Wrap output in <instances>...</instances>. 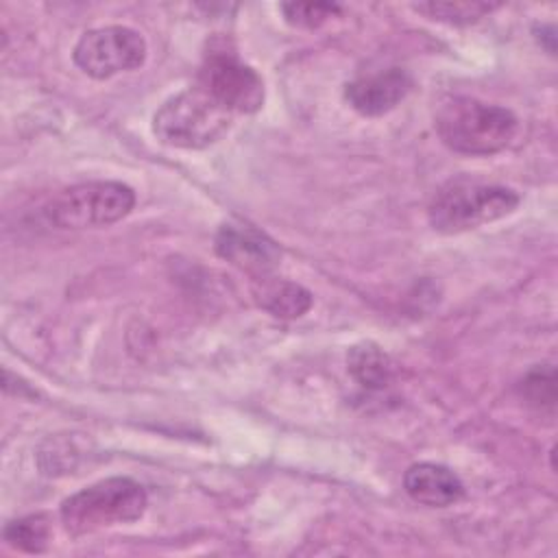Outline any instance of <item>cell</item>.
I'll return each instance as SVG.
<instances>
[{"label": "cell", "mask_w": 558, "mask_h": 558, "mask_svg": "<svg viewBox=\"0 0 558 558\" xmlns=\"http://www.w3.org/2000/svg\"><path fill=\"white\" fill-rule=\"evenodd\" d=\"M403 488L416 504L429 508H447L464 497L462 480L436 462L412 464L403 475Z\"/></svg>", "instance_id": "obj_10"}, {"label": "cell", "mask_w": 558, "mask_h": 558, "mask_svg": "<svg viewBox=\"0 0 558 558\" xmlns=\"http://www.w3.org/2000/svg\"><path fill=\"white\" fill-rule=\"evenodd\" d=\"M214 246L222 259L253 279L272 275L281 259L279 246L266 233L242 222H225L216 233Z\"/></svg>", "instance_id": "obj_8"}, {"label": "cell", "mask_w": 558, "mask_h": 558, "mask_svg": "<svg viewBox=\"0 0 558 558\" xmlns=\"http://www.w3.org/2000/svg\"><path fill=\"white\" fill-rule=\"evenodd\" d=\"M434 124L447 148L471 157L504 150L519 129V120L510 109L469 96H456L442 102Z\"/></svg>", "instance_id": "obj_1"}, {"label": "cell", "mask_w": 558, "mask_h": 558, "mask_svg": "<svg viewBox=\"0 0 558 558\" xmlns=\"http://www.w3.org/2000/svg\"><path fill=\"white\" fill-rule=\"evenodd\" d=\"M412 89V76L403 68H386L360 74L344 85V100L362 116L377 118L392 111Z\"/></svg>", "instance_id": "obj_9"}, {"label": "cell", "mask_w": 558, "mask_h": 558, "mask_svg": "<svg viewBox=\"0 0 558 558\" xmlns=\"http://www.w3.org/2000/svg\"><path fill=\"white\" fill-rule=\"evenodd\" d=\"M347 368H349L351 377L368 390L386 388L395 373L392 360L375 342L353 344L347 353Z\"/></svg>", "instance_id": "obj_12"}, {"label": "cell", "mask_w": 558, "mask_h": 558, "mask_svg": "<svg viewBox=\"0 0 558 558\" xmlns=\"http://www.w3.org/2000/svg\"><path fill=\"white\" fill-rule=\"evenodd\" d=\"M72 59L87 76L109 78L140 68L146 59V41L129 26H100L81 35Z\"/></svg>", "instance_id": "obj_7"}, {"label": "cell", "mask_w": 558, "mask_h": 558, "mask_svg": "<svg viewBox=\"0 0 558 558\" xmlns=\"http://www.w3.org/2000/svg\"><path fill=\"white\" fill-rule=\"evenodd\" d=\"M279 9L288 24L299 28H316L340 13L342 7L336 2H283Z\"/></svg>", "instance_id": "obj_16"}, {"label": "cell", "mask_w": 558, "mask_h": 558, "mask_svg": "<svg viewBox=\"0 0 558 558\" xmlns=\"http://www.w3.org/2000/svg\"><path fill=\"white\" fill-rule=\"evenodd\" d=\"M521 395L534 408H549L556 405V371L554 366H536L532 368L521 381Z\"/></svg>", "instance_id": "obj_15"}, {"label": "cell", "mask_w": 558, "mask_h": 558, "mask_svg": "<svg viewBox=\"0 0 558 558\" xmlns=\"http://www.w3.org/2000/svg\"><path fill=\"white\" fill-rule=\"evenodd\" d=\"M253 299L270 316L283 318V320L299 318L312 307V292L310 290H305L303 286H299L294 281L277 279L272 275L255 279Z\"/></svg>", "instance_id": "obj_11"}, {"label": "cell", "mask_w": 558, "mask_h": 558, "mask_svg": "<svg viewBox=\"0 0 558 558\" xmlns=\"http://www.w3.org/2000/svg\"><path fill=\"white\" fill-rule=\"evenodd\" d=\"M135 192L120 181H85L54 194L44 214L59 229L107 227L131 214Z\"/></svg>", "instance_id": "obj_5"}, {"label": "cell", "mask_w": 558, "mask_h": 558, "mask_svg": "<svg viewBox=\"0 0 558 558\" xmlns=\"http://www.w3.org/2000/svg\"><path fill=\"white\" fill-rule=\"evenodd\" d=\"M499 2H480V0H453V2H418L412 4L416 13L427 15L429 20L453 24V26H466L475 24L482 17L490 15L495 9H499Z\"/></svg>", "instance_id": "obj_13"}, {"label": "cell", "mask_w": 558, "mask_h": 558, "mask_svg": "<svg viewBox=\"0 0 558 558\" xmlns=\"http://www.w3.org/2000/svg\"><path fill=\"white\" fill-rule=\"evenodd\" d=\"M146 506L148 495L140 482L131 477H107L63 499L59 514L68 534L83 536L137 521Z\"/></svg>", "instance_id": "obj_2"}, {"label": "cell", "mask_w": 558, "mask_h": 558, "mask_svg": "<svg viewBox=\"0 0 558 558\" xmlns=\"http://www.w3.org/2000/svg\"><path fill=\"white\" fill-rule=\"evenodd\" d=\"M196 87L231 113H253L264 102V81L227 41H211Z\"/></svg>", "instance_id": "obj_6"}, {"label": "cell", "mask_w": 558, "mask_h": 558, "mask_svg": "<svg viewBox=\"0 0 558 558\" xmlns=\"http://www.w3.org/2000/svg\"><path fill=\"white\" fill-rule=\"evenodd\" d=\"M50 538V523L46 514H28L15 521H9L4 527V541L22 551L39 554L46 549Z\"/></svg>", "instance_id": "obj_14"}, {"label": "cell", "mask_w": 558, "mask_h": 558, "mask_svg": "<svg viewBox=\"0 0 558 558\" xmlns=\"http://www.w3.org/2000/svg\"><path fill=\"white\" fill-rule=\"evenodd\" d=\"M519 201V194L510 187L460 179L434 194L427 218L440 233H462L506 218L517 209Z\"/></svg>", "instance_id": "obj_3"}, {"label": "cell", "mask_w": 558, "mask_h": 558, "mask_svg": "<svg viewBox=\"0 0 558 558\" xmlns=\"http://www.w3.org/2000/svg\"><path fill=\"white\" fill-rule=\"evenodd\" d=\"M233 113L220 107L201 87L168 98L153 118L157 140L172 148H207L218 142L231 126Z\"/></svg>", "instance_id": "obj_4"}]
</instances>
